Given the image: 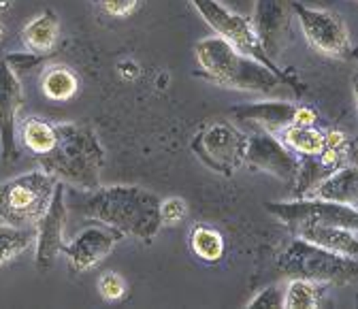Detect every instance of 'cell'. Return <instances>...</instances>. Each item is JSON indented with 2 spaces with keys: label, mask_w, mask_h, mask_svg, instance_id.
Masks as SVG:
<instances>
[{
  "label": "cell",
  "mask_w": 358,
  "mask_h": 309,
  "mask_svg": "<svg viewBox=\"0 0 358 309\" xmlns=\"http://www.w3.org/2000/svg\"><path fill=\"white\" fill-rule=\"evenodd\" d=\"M83 215L101 222L122 237L152 241L160 222V199L139 186L96 188L83 203Z\"/></svg>",
  "instance_id": "1"
},
{
  "label": "cell",
  "mask_w": 358,
  "mask_h": 309,
  "mask_svg": "<svg viewBox=\"0 0 358 309\" xmlns=\"http://www.w3.org/2000/svg\"><path fill=\"white\" fill-rule=\"evenodd\" d=\"M56 148L41 156V168L58 182L92 192L101 188V171L105 164V150L92 126L58 122Z\"/></svg>",
  "instance_id": "2"
},
{
  "label": "cell",
  "mask_w": 358,
  "mask_h": 309,
  "mask_svg": "<svg viewBox=\"0 0 358 309\" xmlns=\"http://www.w3.org/2000/svg\"><path fill=\"white\" fill-rule=\"evenodd\" d=\"M194 58L205 79L222 87H231V90L268 94L286 85L284 77L239 52L220 36L201 38L194 45Z\"/></svg>",
  "instance_id": "3"
},
{
  "label": "cell",
  "mask_w": 358,
  "mask_h": 309,
  "mask_svg": "<svg viewBox=\"0 0 358 309\" xmlns=\"http://www.w3.org/2000/svg\"><path fill=\"white\" fill-rule=\"evenodd\" d=\"M58 180L48 171H30L0 184V217L9 227L34 229L50 207Z\"/></svg>",
  "instance_id": "4"
},
{
  "label": "cell",
  "mask_w": 358,
  "mask_h": 309,
  "mask_svg": "<svg viewBox=\"0 0 358 309\" xmlns=\"http://www.w3.org/2000/svg\"><path fill=\"white\" fill-rule=\"evenodd\" d=\"M280 269L286 278H301L324 286L350 284L356 278V258L339 256L303 239H294L280 256Z\"/></svg>",
  "instance_id": "5"
},
{
  "label": "cell",
  "mask_w": 358,
  "mask_h": 309,
  "mask_svg": "<svg viewBox=\"0 0 358 309\" xmlns=\"http://www.w3.org/2000/svg\"><path fill=\"white\" fill-rule=\"evenodd\" d=\"M264 209L278 217L292 233L307 227H345L354 229L358 224V211L352 205H339L313 196H296L292 201H271Z\"/></svg>",
  "instance_id": "6"
},
{
  "label": "cell",
  "mask_w": 358,
  "mask_h": 309,
  "mask_svg": "<svg viewBox=\"0 0 358 309\" xmlns=\"http://www.w3.org/2000/svg\"><path fill=\"white\" fill-rule=\"evenodd\" d=\"M248 135L229 122L207 124L192 141V152L211 171L231 178L243 166Z\"/></svg>",
  "instance_id": "7"
},
{
  "label": "cell",
  "mask_w": 358,
  "mask_h": 309,
  "mask_svg": "<svg viewBox=\"0 0 358 309\" xmlns=\"http://www.w3.org/2000/svg\"><path fill=\"white\" fill-rule=\"evenodd\" d=\"M190 3L201 13V17L213 28L215 36L229 41L233 48H237L239 52L248 54L250 58L258 60L260 64H264L266 69H271L273 73H278L280 77L286 79V75L280 71V66L264 54V50L258 43L248 17L231 11L229 7H224L222 3H217V0H190Z\"/></svg>",
  "instance_id": "8"
},
{
  "label": "cell",
  "mask_w": 358,
  "mask_h": 309,
  "mask_svg": "<svg viewBox=\"0 0 358 309\" xmlns=\"http://www.w3.org/2000/svg\"><path fill=\"white\" fill-rule=\"evenodd\" d=\"M292 5V15L299 17L301 30L309 45L318 50L320 54L329 58H350L352 56V38L345 22L335 13L327 9H311L299 3Z\"/></svg>",
  "instance_id": "9"
},
{
  "label": "cell",
  "mask_w": 358,
  "mask_h": 309,
  "mask_svg": "<svg viewBox=\"0 0 358 309\" xmlns=\"http://www.w3.org/2000/svg\"><path fill=\"white\" fill-rule=\"evenodd\" d=\"M243 164H248L252 171L271 175V178L284 184H294V178L299 173V156L290 152L278 135L266 130L248 135Z\"/></svg>",
  "instance_id": "10"
},
{
  "label": "cell",
  "mask_w": 358,
  "mask_h": 309,
  "mask_svg": "<svg viewBox=\"0 0 358 309\" xmlns=\"http://www.w3.org/2000/svg\"><path fill=\"white\" fill-rule=\"evenodd\" d=\"M66 217H69V209H66V192L62 182H58L56 192L52 196L50 207L45 209V213L41 215V220L34 227V264L36 271L45 273L52 269V264L56 262V258L60 256L62 247H64V229H66Z\"/></svg>",
  "instance_id": "11"
},
{
  "label": "cell",
  "mask_w": 358,
  "mask_h": 309,
  "mask_svg": "<svg viewBox=\"0 0 358 309\" xmlns=\"http://www.w3.org/2000/svg\"><path fill=\"white\" fill-rule=\"evenodd\" d=\"M292 5L290 0H256L254 15L250 17L252 30L264 54L275 62L290 36Z\"/></svg>",
  "instance_id": "12"
},
{
  "label": "cell",
  "mask_w": 358,
  "mask_h": 309,
  "mask_svg": "<svg viewBox=\"0 0 358 309\" xmlns=\"http://www.w3.org/2000/svg\"><path fill=\"white\" fill-rule=\"evenodd\" d=\"M122 239L124 237L117 231L99 222L94 227H85L73 237V241L64 243L62 254L66 256L75 273H85L94 269L107 256H111V252Z\"/></svg>",
  "instance_id": "13"
},
{
  "label": "cell",
  "mask_w": 358,
  "mask_h": 309,
  "mask_svg": "<svg viewBox=\"0 0 358 309\" xmlns=\"http://www.w3.org/2000/svg\"><path fill=\"white\" fill-rule=\"evenodd\" d=\"M22 107V81L9 58H0V154L5 160L17 156L15 124Z\"/></svg>",
  "instance_id": "14"
},
{
  "label": "cell",
  "mask_w": 358,
  "mask_h": 309,
  "mask_svg": "<svg viewBox=\"0 0 358 309\" xmlns=\"http://www.w3.org/2000/svg\"><path fill=\"white\" fill-rule=\"evenodd\" d=\"M231 113L243 124H250V126H256L258 130H266V132H273V135H280L284 128H288L292 124L294 105L282 103V101H262V103L233 107Z\"/></svg>",
  "instance_id": "15"
},
{
  "label": "cell",
  "mask_w": 358,
  "mask_h": 309,
  "mask_svg": "<svg viewBox=\"0 0 358 309\" xmlns=\"http://www.w3.org/2000/svg\"><path fill=\"white\" fill-rule=\"evenodd\" d=\"M58 36H60V22L52 9H45L43 13L34 15L24 28H22V43L24 48L34 54V56H50L56 45H58Z\"/></svg>",
  "instance_id": "16"
},
{
  "label": "cell",
  "mask_w": 358,
  "mask_h": 309,
  "mask_svg": "<svg viewBox=\"0 0 358 309\" xmlns=\"http://www.w3.org/2000/svg\"><path fill=\"white\" fill-rule=\"evenodd\" d=\"M307 196L356 207V201H358V171H356V166L354 164L339 166L337 171L327 175V178Z\"/></svg>",
  "instance_id": "17"
},
{
  "label": "cell",
  "mask_w": 358,
  "mask_h": 309,
  "mask_svg": "<svg viewBox=\"0 0 358 309\" xmlns=\"http://www.w3.org/2000/svg\"><path fill=\"white\" fill-rule=\"evenodd\" d=\"M294 237L309 241L313 245H318L322 250H329L339 256L356 258L358 254V239L354 229L345 227H307L294 231Z\"/></svg>",
  "instance_id": "18"
},
{
  "label": "cell",
  "mask_w": 358,
  "mask_h": 309,
  "mask_svg": "<svg viewBox=\"0 0 358 309\" xmlns=\"http://www.w3.org/2000/svg\"><path fill=\"white\" fill-rule=\"evenodd\" d=\"M79 90V77L64 64L48 66L41 75V92L48 101L66 103Z\"/></svg>",
  "instance_id": "19"
},
{
  "label": "cell",
  "mask_w": 358,
  "mask_h": 309,
  "mask_svg": "<svg viewBox=\"0 0 358 309\" xmlns=\"http://www.w3.org/2000/svg\"><path fill=\"white\" fill-rule=\"evenodd\" d=\"M22 141L32 154H36L41 158L45 154H50L58 143L56 126L48 120L36 117V115L26 117L22 122Z\"/></svg>",
  "instance_id": "20"
},
{
  "label": "cell",
  "mask_w": 358,
  "mask_h": 309,
  "mask_svg": "<svg viewBox=\"0 0 358 309\" xmlns=\"http://www.w3.org/2000/svg\"><path fill=\"white\" fill-rule=\"evenodd\" d=\"M282 143L296 156H316L324 145V132L316 126H294L290 124L280 135Z\"/></svg>",
  "instance_id": "21"
},
{
  "label": "cell",
  "mask_w": 358,
  "mask_h": 309,
  "mask_svg": "<svg viewBox=\"0 0 358 309\" xmlns=\"http://www.w3.org/2000/svg\"><path fill=\"white\" fill-rule=\"evenodd\" d=\"M190 250L192 254L203 260V262H220L224 258V252H227V243H224V237L217 229L209 227V224H196L190 231Z\"/></svg>",
  "instance_id": "22"
},
{
  "label": "cell",
  "mask_w": 358,
  "mask_h": 309,
  "mask_svg": "<svg viewBox=\"0 0 358 309\" xmlns=\"http://www.w3.org/2000/svg\"><path fill=\"white\" fill-rule=\"evenodd\" d=\"M324 290H327L324 284L292 278L284 292L282 307L284 309H316L322 303Z\"/></svg>",
  "instance_id": "23"
},
{
  "label": "cell",
  "mask_w": 358,
  "mask_h": 309,
  "mask_svg": "<svg viewBox=\"0 0 358 309\" xmlns=\"http://www.w3.org/2000/svg\"><path fill=\"white\" fill-rule=\"evenodd\" d=\"M34 229H17V227H0V269L7 262L15 260L30 245H34Z\"/></svg>",
  "instance_id": "24"
},
{
  "label": "cell",
  "mask_w": 358,
  "mask_h": 309,
  "mask_svg": "<svg viewBox=\"0 0 358 309\" xmlns=\"http://www.w3.org/2000/svg\"><path fill=\"white\" fill-rule=\"evenodd\" d=\"M188 215V203L179 196H171L166 201H160V222L164 227H177L182 224Z\"/></svg>",
  "instance_id": "25"
},
{
  "label": "cell",
  "mask_w": 358,
  "mask_h": 309,
  "mask_svg": "<svg viewBox=\"0 0 358 309\" xmlns=\"http://www.w3.org/2000/svg\"><path fill=\"white\" fill-rule=\"evenodd\" d=\"M126 290H128V284H126V280H124L120 273L107 271V273H103V275L99 278V292H101V296H103L105 301H109V303L124 299Z\"/></svg>",
  "instance_id": "26"
},
{
  "label": "cell",
  "mask_w": 358,
  "mask_h": 309,
  "mask_svg": "<svg viewBox=\"0 0 358 309\" xmlns=\"http://www.w3.org/2000/svg\"><path fill=\"white\" fill-rule=\"evenodd\" d=\"M282 301H284V292H282L278 286H266L264 290H260V292L248 303V307H250V309H258V307L278 309V307H282Z\"/></svg>",
  "instance_id": "27"
},
{
  "label": "cell",
  "mask_w": 358,
  "mask_h": 309,
  "mask_svg": "<svg viewBox=\"0 0 358 309\" xmlns=\"http://www.w3.org/2000/svg\"><path fill=\"white\" fill-rule=\"evenodd\" d=\"M103 11L111 17H128L137 11L139 7V0H99Z\"/></svg>",
  "instance_id": "28"
},
{
  "label": "cell",
  "mask_w": 358,
  "mask_h": 309,
  "mask_svg": "<svg viewBox=\"0 0 358 309\" xmlns=\"http://www.w3.org/2000/svg\"><path fill=\"white\" fill-rule=\"evenodd\" d=\"M316 122H318L316 109H311L307 105H294V113H292L294 126H316Z\"/></svg>",
  "instance_id": "29"
},
{
  "label": "cell",
  "mask_w": 358,
  "mask_h": 309,
  "mask_svg": "<svg viewBox=\"0 0 358 309\" xmlns=\"http://www.w3.org/2000/svg\"><path fill=\"white\" fill-rule=\"evenodd\" d=\"M117 73H120L122 79L132 81V79H137V77H139L141 69H139L137 62H132V60H122V62L117 64Z\"/></svg>",
  "instance_id": "30"
},
{
  "label": "cell",
  "mask_w": 358,
  "mask_h": 309,
  "mask_svg": "<svg viewBox=\"0 0 358 309\" xmlns=\"http://www.w3.org/2000/svg\"><path fill=\"white\" fill-rule=\"evenodd\" d=\"M3 38H5V24L0 22V41H3Z\"/></svg>",
  "instance_id": "31"
}]
</instances>
